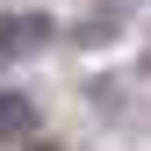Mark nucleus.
Instances as JSON below:
<instances>
[{
  "label": "nucleus",
  "mask_w": 151,
  "mask_h": 151,
  "mask_svg": "<svg viewBox=\"0 0 151 151\" xmlns=\"http://www.w3.org/2000/svg\"><path fill=\"white\" fill-rule=\"evenodd\" d=\"M29 122H36V108L22 101V93H7V101H0V137H22Z\"/></svg>",
  "instance_id": "obj_1"
}]
</instances>
